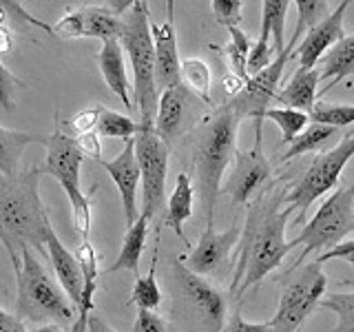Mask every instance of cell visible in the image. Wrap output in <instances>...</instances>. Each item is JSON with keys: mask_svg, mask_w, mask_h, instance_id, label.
I'll list each match as a JSON object with an SVG mask.
<instances>
[{"mask_svg": "<svg viewBox=\"0 0 354 332\" xmlns=\"http://www.w3.org/2000/svg\"><path fill=\"white\" fill-rule=\"evenodd\" d=\"M283 191H263L250 202L246 224L239 235V255L230 279V293L241 299L250 288L266 279L295 250L286 241V224L290 208L283 204Z\"/></svg>", "mask_w": 354, "mask_h": 332, "instance_id": "obj_1", "label": "cell"}, {"mask_svg": "<svg viewBox=\"0 0 354 332\" xmlns=\"http://www.w3.org/2000/svg\"><path fill=\"white\" fill-rule=\"evenodd\" d=\"M239 122V113L230 102H226L206 116L195 129L191 162L195 173V191L199 193L206 224H215V204L221 193V180L237 153Z\"/></svg>", "mask_w": 354, "mask_h": 332, "instance_id": "obj_2", "label": "cell"}, {"mask_svg": "<svg viewBox=\"0 0 354 332\" xmlns=\"http://www.w3.org/2000/svg\"><path fill=\"white\" fill-rule=\"evenodd\" d=\"M40 175L38 166L0 175V241L7 246L11 261L20 257L22 248H36L47 257L44 226L49 210L40 199Z\"/></svg>", "mask_w": 354, "mask_h": 332, "instance_id": "obj_3", "label": "cell"}, {"mask_svg": "<svg viewBox=\"0 0 354 332\" xmlns=\"http://www.w3.org/2000/svg\"><path fill=\"white\" fill-rule=\"evenodd\" d=\"M16 273L18 302L16 317L33 324H73L77 308L62 286L44 270L31 248H22L20 257L11 261Z\"/></svg>", "mask_w": 354, "mask_h": 332, "instance_id": "obj_4", "label": "cell"}, {"mask_svg": "<svg viewBox=\"0 0 354 332\" xmlns=\"http://www.w3.org/2000/svg\"><path fill=\"white\" fill-rule=\"evenodd\" d=\"M171 315L184 332H219L226 324V297L206 277L188 270L182 257L171 264Z\"/></svg>", "mask_w": 354, "mask_h": 332, "instance_id": "obj_5", "label": "cell"}, {"mask_svg": "<svg viewBox=\"0 0 354 332\" xmlns=\"http://www.w3.org/2000/svg\"><path fill=\"white\" fill-rule=\"evenodd\" d=\"M120 18L122 29L118 42L133 69L136 84L131 86V91L136 95V111L140 113V124L153 127L160 91L158 84H155V49L151 38V14L147 0L136 3Z\"/></svg>", "mask_w": 354, "mask_h": 332, "instance_id": "obj_6", "label": "cell"}, {"mask_svg": "<svg viewBox=\"0 0 354 332\" xmlns=\"http://www.w3.org/2000/svg\"><path fill=\"white\" fill-rule=\"evenodd\" d=\"M277 284H279V306L270 319V326L274 332H299L306 319L315 313L321 297L326 295L328 279L324 264L317 259L295 264L277 279Z\"/></svg>", "mask_w": 354, "mask_h": 332, "instance_id": "obj_7", "label": "cell"}, {"mask_svg": "<svg viewBox=\"0 0 354 332\" xmlns=\"http://www.w3.org/2000/svg\"><path fill=\"white\" fill-rule=\"evenodd\" d=\"M42 147L47 149V164H44L47 173L60 182L66 197H69L73 226L82 235V239H88V232H91V197L95 186L88 193L82 191L80 171L84 153L80 144L71 133H62L60 129H55L51 136H44Z\"/></svg>", "mask_w": 354, "mask_h": 332, "instance_id": "obj_8", "label": "cell"}, {"mask_svg": "<svg viewBox=\"0 0 354 332\" xmlns=\"http://www.w3.org/2000/svg\"><path fill=\"white\" fill-rule=\"evenodd\" d=\"M354 232V182L339 186L337 191L317 208L315 217L304 226L290 243L297 248L304 243L297 264H304L313 252L330 250Z\"/></svg>", "mask_w": 354, "mask_h": 332, "instance_id": "obj_9", "label": "cell"}, {"mask_svg": "<svg viewBox=\"0 0 354 332\" xmlns=\"http://www.w3.org/2000/svg\"><path fill=\"white\" fill-rule=\"evenodd\" d=\"M354 158V129L346 133L335 147L328 151H321L315 155V160L310 162L306 173L301 175L290 193H286L283 204L286 208H290V213L297 210V224H301L308 208L313 206L321 195H326L328 191H335V186L339 184V177L346 169V164Z\"/></svg>", "mask_w": 354, "mask_h": 332, "instance_id": "obj_10", "label": "cell"}, {"mask_svg": "<svg viewBox=\"0 0 354 332\" xmlns=\"http://www.w3.org/2000/svg\"><path fill=\"white\" fill-rule=\"evenodd\" d=\"M136 158L140 166V184H142V213L149 219L164 208L166 195V175H169L171 149L153 127H142L136 136Z\"/></svg>", "mask_w": 354, "mask_h": 332, "instance_id": "obj_11", "label": "cell"}, {"mask_svg": "<svg viewBox=\"0 0 354 332\" xmlns=\"http://www.w3.org/2000/svg\"><path fill=\"white\" fill-rule=\"evenodd\" d=\"M292 51H295L292 44H286L283 51L277 53L274 60L266 66V69L250 75L239 91L228 100L241 120L243 118L254 120V144H261L263 113H266V109L270 107V102H274L277 93H279L281 75H283L288 60L292 58Z\"/></svg>", "mask_w": 354, "mask_h": 332, "instance_id": "obj_12", "label": "cell"}, {"mask_svg": "<svg viewBox=\"0 0 354 332\" xmlns=\"http://www.w3.org/2000/svg\"><path fill=\"white\" fill-rule=\"evenodd\" d=\"M241 226L232 224L228 230L219 232L215 224H206L202 237L188 255H180L188 270L202 277H224L230 266V252L237 246Z\"/></svg>", "mask_w": 354, "mask_h": 332, "instance_id": "obj_13", "label": "cell"}, {"mask_svg": "<svg viewBox=\"0 0 354 332\" xmlns=\"http://www.w3.org/2000/svg\"><path fill=\"white\" fill-rule=\"evenodd\" d=\"M232 160H235V166H232L228 180L221 184V191L230 197L235 206H246L268 184L272 166L263 155L261 144H254L250 151H237Z\"/></svg>", "mask_w": 354, "mask_h": 332, "instance_id": "obj_14", "label": "cell"}, {"mask_svg": "<svg viewBox=\"0 0 354 332\" xmlns=\"http://www.w3.org/2000/svg\"><path fill=\"white\" fill-rule=\"evenodd\" d=\"M151 38L155 49V84L158 91L182 84L180 82V51H177V29H175V0H166V18L158 25L151 18Z\"/></svg>", "mask_w": 354, "mask_h": 332, "instance_id": "obj_15", "label": "cell"}, {"mask_svg": "<svg viewBox=\"0 0 354 332\" xmlns=\"http://www.w3.org/2000/svg\"><path fill=\"white\" fill-rule=\"evenodd\" d=\"M350 3L352 0H341L335 11H330L324 20H319L317 25H313L306 31L301 44L295 47V51H292V58H297L299 69H315L319 60L324 58L339 40L346 38L343 18H346V11H348Z\"/></svg>", "mask_w": 354, "mask_h": 332, "instance_id": "obj_16", "label": "cell"}, {"mask_svg": "<svg viewBox=\"0 0 354 332\" xmlns=\"http://www.w3.org/2000/svg\"><path fill=\"white\" fill-rule=\"evenodd\" d=\"M122 29V18L111 14L106 7H82L64 16L58 25H53V36L62 38H97L118 40Z\"/></svg>", "mask_w": 354, "mask_h": 332, "instance_id": "obj_17", "label": "cell"}, {"mask_svg": "<svg viewBox=\"0 0 354 332\" xmlns=\"http://www.w3.org/2000/svg\"><path fill=\"white\" fill-rule=\"evenodd\" d=\"M97 166H102L106 175L113 180L118 195L122 199V208H124V219L127 226L136 221L140 210L136 208V197H138V186H140V166L136 158V140L124 142V149L113 160H95Z\"/></svg>", "mask_w": 354, "mask_h": 332, "instance_id": "obj_18", "label": "cell"}, {"mask_svg": "<svg viewBox=\"0 0 354 332\" xmlns=\"http://www.w3.org/2000/svg\"><path fill=\"white\" fill-rule=\"evenodd\" d=\"M44 243H47L44 250H47V257H49V264L53 268L55 282L62 286L66 297H69L71 302L77 306L80 295H82V284H84L82 266L75 259V255L60 241L58 232H55L51 226V219L47 221V226H44Z\"/></svg>", "mask_w": 354, "mask_h": 332, "instance_id": "obj_19", "label": "cell"}, {"mask_svg": "<svg viewBox=\"0 0 354 332\" xmlns=\"http://www.w3.org/2000/svg\"><path fill=\"white\" fill-rule=\"evenodd\" d=\"M191 91L184 84L160 91L158 109H155L153 118V131L164 142H171L186 129L188 116H191Z\"/></svg>", "mask_w": 354, "mask_h": 332, "instance_id": "obj_20", "label": "cell"}, {"mask_svg": "<svg viewBox=\"0 0 354 332\" xmlns=\"http://www.w3.org/2000/svg\"><path fill=\"white\" fill-rule=\"evenodd\" d=\"M97 66H100V73H102L106 86L111 89L122 107L127 111H136V104L131 100V84H129V75H127V55L122 51L120 42L118 40H104L102 42V49L95 55Z\"/></svg>", "mask_w": 354, "mask_h": 332, "instance_id": "obj_21", "label": "cell"}, {"mask_svg": "<svg viewBox=\"0 0 354 332\" xmlns=\"http://www.w3.org/2000/svg\"><path fill=\"white\" fill-rule=\"evenodd\" d=\"M319 80L326 82L319 95L328 93L332 86L354 75V36H346L319 60Z\"/></svg>", "mask_w": 354, "mask_h": 332, "instance_id": "obj_22", "label": "cell"}, {"mask_svg": "<svg viewBox=\"0 0 354 332\" xmlns=\"http://www.w3.org/2000/svg\"><path fill=\"white\" fill-rule=\"evenodd\" d=\"M319 69H297L295 75L288 80V84L277 93L274 102H279L281 107L304 111L310 116V111L317 104L319 95Z\"/></svg>", "mask_w": 354, "mask_h": 332, "instance_id": "obj_23", "label": "cell"}, {"mask_svg": "<svg viewBox=\"0 0 354 332\" xmlns=\"http://www.w3.org/2000/svg\"><path fill=\"white\" fill-rule=\"evenodd\" d=\"M149 224H151L149 215L140 210L136 221H133L131 226H127V235H124V241H122V250L118 255V259L109 266L106 273L131 270V273H136V277L140 275V259H142L144 246H147Z\"/></svg>", "mask_w": 354, "mask_h": 332, "instance_id": "obj_24", "label": "cell"}, {"mask_svg": "<svg viewBox=\"0 0 354 332\" xmlns=\"http://www.w3.org/2000/svg\"><path fill=\"white\" fill-rule=\"evenodd\" d=\"M193 202H195V186L188 173H177L175 188L166 202V226H171L173 232L180 237L186 246L188 239L184 235V221L193 215Z\"/></svg>", "mask_w": 354, "mask_h": 332, "instance_id": "obj_25", "label": "cell"}, {"mask_svg": "<svg viewBox=\"0 0 354 332\" xmlns=\"http://www.w3.org/2000/svg\"><path fill=\"white\" fill-rule=\"evenodd\" d=\"M44 136L27 131L0 127V175H14L20 171V158L29 144H42Z\"/></svg>", "mask_w": 354, "mask_h": 332, "instance_id": "obj_26", "label": "cell"}, {"mask_svg": "<svg viewBox=\"0 0 354 332\" xmlns=\"http://www.w3.org/2000/svg\"><path fill=\"white\" fill-rule=\"evenodd\" d=\"M339 133V129L335 127H328V124H319V122H313V124H308L299 136L288 144V149L283 151L281 155V162H290L295 158H299V155H306V153H319L324 151L326 144L335 138Z\"/></svg>", "mask_w": 354, "mask_h": 332, "instance_id": "obj_27", "label": "cell"}, {"mask_svg": "<svg viewBox=\"0 0 354 332\" xmlns=\"http://www.w3.org/2000/svg\"><path fill=\"white\" fill-rule=\"evenodd\" d=\"M142 131V124L129 116H122L118 111H111L102 104H97V124H95V136L97 138H109V140H136V136Z\"/></svg>", "mask_w": 354, "mask_h": 332, "instance_id": "obj_28", "label": "cell"}, {"mask_svg": "<svg viewBox=\"0 0 354 332\" xmlns=\"http://www.w3.org/2000/svg\"><path fill=\"white\" fill-rule=\"evenodd\" d=\"M290 7V0H261V27L259 38H270L274 51H283V29L286 14Z\"/></svg>", "mask_w": 354, "mask_h": 332, "instance_id": "obj_29", "label": "cell"}, {"mask_svg": "<svg viewBox=\"0 0 354 332\" xmlns=\"http://www.w3.org/2000/svg\"><path fill=\"white\" fill-rule=\"evenodd\" d=\"M131 304L138 306L140 310H155L162 304V288L158 284V250L153 255V264L147 275H138L136 277V286H133L131 293Z\"/></svg>", "mask_w": 354, "mask_h": 332, "instance_id": "obj_30", "label": "cell"}, {"mask_svg": "<svg viewBox=\"0 0 354 332\" xmlns=\"http://www.w3.org/2000/svg\"><path fill=\"white\" fill-rule=\"evenodd\" d=\"M180 82L195 93L202 102H210V86H213V77H210V69L204 60L197 58H186L180 64Z\"/></svg>", "mask_w": 354, "mask_h": 332, "instance_id": "obj_31", "label": "cell"}, {"mask_svg": "<svg viewBox=\"0 0 354 332\" xmlns=\"http://www.w3.org/2000/svg\"><path fill=\"white\" fill-rule=\"evenodd\" d=\"M263 120H270L279 127L283 144H290L299 133L310 124L308 113L297 111V109H288V107H268L263 113Z\"/></svg>", "mask_w": 354, "mask_h": 332, "instance_id": "obj_32", "label": "cell"}, {"mask_svg": "<svg viewBox=\"0 0 354 332\" xmlns=\"http://www.w3.org/2000/svg\"><path fill=\"white\" fill-rule=\"evenodd\" d=\"M230 33V42L224 47V53L228 58L230 71L239 77L241 82L248 80V71H246V62H248V51H250V38L248 33L241 27H228Z\"/></svg>", "mask_w": 354, "mask_h": 332, "instance_id": "obj_33", "label": "cell"}, {"mask_svg": "<svg viewBox=\"0 0 354 332\" xmlns=\"http://www.w3.org/2000/svg\"><path fill=\"white\" fill-rule=\"evenodd\" d=\"M290 3L297 5V11H299V18H297V27L292 31V38L288 44H292L297 47L299 38H301V33H306L313 25H317L319 20H324L330 9H328V0H290Z\"/></svg>", "mask_w": 354, "mask_h": 332, "instance_id": "obj_34", "label": "cell"}, {"mask_svg": "<svg viewBox=\"0 0 354 332\" xmlns=\"http://www.w3.org/2000/svg\"><path fill=\"white\" fill-rule=\"evenodd\" d=\"M337 315V326L332 332H354V293H335L319 302Z\"/></svg>", "mask_w": 354, "mask_h": 332, "instance_id": "obj_35", "label": "cell"}, {"mask_svg": "<svg viewBox=\"0 0 354 332\" xmlns=\"http://www.w3.org/2000/svg\"><path fill=\"white\" fill-rule=\"evenodd\" d=\"M310 120L335 129L350 127L354 124V104H328L317 100L315 109L310 111Z\"/></svg>", "mask_w": 354, "mask_h": 332, "instance_id": "obj_36", "label": "cell"}, {"mask_svg": "<svg viewBox=\"0 0 354 332\" xmlns=\"http://www.w3.org/2000/svg\"><path fill=\"white\" fill-rule=\"evenodd\" d=\"M274 47H272V40L270 38H257V42L250 44V51H248V62H246V71L248 77L259 73L261 69H266L272 60H274Z\"/></svg>", "mask_w": 354, "mask_h": 332, "instance_id": "obj_37", "label": "cell"}, {"mask_svg": "<svg viewBox=\"0 0 354 332\" xmlns=\"http://www.w3.org/2000/svg\"><path fill=\"white\" fill-rule=\"evenodd\" d=\"M210 7H213L217 25H224L226 29L239 27L243 18V0H210Z\"/></svg>", "mask_w": 354, "mask_h": 332, "instance_id": "obj_38", "label": "cell"}, {"mask_svg": "<svg viewBox=\"0 0 354 332\" xmlns=\"http://www.w3.org/2000/svg\"><path fill=\"white\" fill-rule=\"evenodd\" d=\"M22 86H25V82H22L16 73H11L3 64V60H0V107H3L7 113L16 109V91Z\"/></svg>", "mask_w": 354, "mask_h": 332, "instance_id": "obj_39", "label": "cell"}, {"mask_svg": "<svg viewBox=\"0 0 354 332\" xmlns=\"http://www.w3.org/2000/svg\"><path fill=\"white\" fill-rule=\"evenodd\" d=\"M0 11H3V14H7V16H11V18L20 20V22H25V25L38 27V29L47 31V33H51V36H53V27L47 25L44 20H40L38 16L29 14V11L20 5V0H0Z\"/></svg>", "mask_w": 354, "mask_h": 332, "instance_id": "obj_40", "label": "cell"}, {"mask_svg": "<svg viewBox=\"0 0 354 332\" xmlns=\"http://www.w3.org/2000/svg\"><path fill=\"white\" fill-rule=\"evenodd\" d=\"M219 332H274V330L270 326V321H266V324H252V321H246L241 317L239 310H235Z\"/></svg>", "mask_w": 354, "mask_h": 332, "instance_id": "obj_41", "label": "cell"}, {"mask_svg": "<svg viewBox=\"0 0 354 332\" xmlns=\"http://www.w3.org/2000/svg\"><path fill=\"white\" fill-rule=\"evenodd\" d=\"M330 259H343V261H348L350 266H354V239L352 241H341V243H337L335 248L317 255V261H321V264H326ZM341 284L354 286V282H350V279H343Z\"/></svg>", "mask_w": 354, "mask_h": 332, "instance_id": "obj_42", "label": "cell"}, {"mask_svg": "<svg viewBox=\"0 0 354 332\" xmlns=\"http://www.w3.org/2000/svg\"><path fill=\"white\" fill-rule=\"evenodd\" d=\"M136 332H173V328L160 315L151 313V310H140L136 319Z\"/></svg>", "mask_w": 354, "mask_h": 332, "instance_id": "obj_43", "label": "cell"}, {"mask_svg": "<svg viewBox=\"0 0 354 332\" xmlns=\"http://www.w3.org/2000/svg\"><path fill=\"white\" fill-rule=\"evenodd\" d=\"M75 136H84V133H95V124H97V107L84 109L80 113H75L69 122H66Z\"/></svg>", "mask_w": 354, "mask_h": 332, "instance_id": "obj_44", "label": "cell"}, {"mask_svg": "<svg viewBox=\"0 0 354 332\" xmlns=\"http://www.w3.org/2000/svg\"><path fill=\"white\" fill-rule=\"evenodd\" d=\"M0 332H27L25 321H20L16 315L0 308Z\"/></svg>", "mask_w": 354, "mask_h": 332, "instance_id": "obj_45", "label": "cell"}, {"mask_svg": "<svg viewBox=\"0 0 354 332\" xmlns=\"http://www.w3.org/2000/svg\"><path fill=\"white\" fill-rule=\"evenodd\" d=\"M136 3H140V0H106V9L111 11V14L122 16V14H127V11Z\"/></svg>", "mask_w": 354, "mask_h": 332, "instance_id": "obj_46", "label": "cell"}, {"mask_svg": "<svg viewBox=\"0 0 354 332\" xmlns=\"http://www.w3.org/2000/svg\"><path fill=\"white\" fill-rule=\"evenodd\" d=\"M86 332H115L100 315H91L86 324Z\"/></svg>", "mask_w": 354, "mask_h": 332, "instance_id": "obj_47", "label": "cell"}, {"mask_svg": "<svg viewBox=\"0 0 354 332\" xmlns=\"http://www.w3.org/2000/svg\"><path fill=\"white\" fill-rule=\"evenodd\" d=\"M33 332H64L58 324H42L40 328H36Z\"/></svg>", "mask_w": 354, "mask_h": 332, "instance_id": "obj_48", "label": "cell"}, {"mask_svg": "<svg viewBox=\"0 0 354 332\" xmlns=\"http://www.w3.org/2000/svg\"><path fill=\"white\" fill-rule=\"evenodd\" d=\"M299 332H301V330H299Z\"/></svg>", "mask_w": 354, "mask_h": 332, "instance_id": "obj_49", "label": "cell"}]
</instances>
